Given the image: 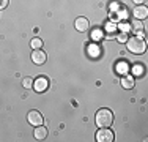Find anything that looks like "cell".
Returning a JSON list of instances; mask_svg holds the SVG:
<instances>
[{"instance_id":"obj_1","label":"cell","mask_w":148,"mask_h":142,"mask_svg":"<svg viewBox=\"0 0 148 142\" xmlns=\"http://www.w3.org/2000/svg\"><path fill=\"white\" fill-rule=\"evenodd\" d=\"M114 123V114L109 109H99L96 112V125L99 128H107V126H112Z\"/></svg>"},{"instance_id":"obj_2","label":"cell","mask_w":148,"mask_h":142,"mask_svg":"<svg viewBox=\"0 0 148 142\" xmlns=\"http://www.w3.org/2000/svg\"><path fill=\"white\" fill-rule=\"evenodd\" d=\"M145 48H147V44L142 37L136 35L132 38H128V51L129 52H132V54H143Z\"/></svg>"},{"instance_id":"obj_3","label":"cell","mask_w":148,"mask_h":142,"mask_svg":"<svg viewBox=\"0 0 148 142\" xmlns=\"http://www.w3.org/2000/svg\"><path fill=\"white\" fill-rule=\"evenodd\" d=\"M114 139H115V136L109 128H99V131L96 133V141L98 142H112Z\"/></svg>"},{"instance_id":"obj_4","label":"cell","mask_w":148,"mask_h":142,"mask_svg":"<svg viewBox=\"0 0 148 142\" xmlns=\"http://www.w3.org/2000/svg\"><path fill=\"white\" fill-rule=\"evenodd\" d=\"M32 60H33V63H36V65H43V63H46V60H47V55H46V52L41 51V49H35V51L32 52Z\"/></svg>"},{"instance_id":"obj_5","label":"cell","mask_w":148,"mask_h":142,"mask_svg":"<svg viewBox=\"0 0 148 142\" xmlns=\"http://www.w3.org/2000/svg\"><path fill=\"white\" fill-rule=\"evenodd\" d=\"M27 120H29V123H32L33 126L43 125V115L38 111H30L29 115H27Z\"/></svg>"},{"instance_id":"obj_6","label":"cell","mask_w":148,"mask_h":142,"mask_svg":"<svg viewBox=\"0 0 148 142\" xmlns=\"http://www.w3.org/2000/svg\"><path fill=\"white\" fill-rule=\"evenodd\" d=\"M74 27H76L77 32H87V30H88V27H90V22H88V19H87V17L80 16V17H77V19H76Z\"/></svg>"},{"instance_id":"obj_7","label":"cell","mask_w":148,"mask_h":142,"mask_svg":"<svg viewBox=\"0 0 148 142\" xmlns=\"http://www.w3.org/2000/svg\"><path fill=\"white\" fill-rule=\"evenodd\" d=\"M47 85H49L47 77H43V76H41V77H38V79L33 82V88H35L36 92H40V93H41V92H44L46 88H47Z\"/></svg>"},{"instance_id":"obj_8","label":"cell","mask_w":148,"mask_h":142,"mask_svg":"<svg viewBox=\"0 0 148 142\" xmlns=\"http://www.w3.org/2000/svg\"><path fill=\"white\" fill-rule=\"evenodd\" d=\"M132 13H134V17H136V19H145L148 16V10H147V6H143V5H137Z\"/></svg>"},{"instance_id":"obj_9","label":"cell","mask_w":148,"mask_h":142,"mask_svg":"<svg viewBox=\"0 0 148 142\" xmlns=\"http://www.w3.org/2000/svg\"><path fill=\"white\" fill-rule=\"evenodd\" d=\"M134 84H136V81H134V77L131 76V74H125V76L121 77V85H123V88H126V90L134 88Z\"/></svg>"},{"instance_id":"obj_10","label":"cell","mask_w":148,"mask_h":142,"mask_svg":"<svg viewBox=\"0 0 148 142\" xmlns=\"http://www.w3.org/2000/svg\"><path fill=\"white\" fill-rule=\"evenodd\" d=\"M46 137H47V128L43 126V125H38L36 130H35V139L44 141Z\"/></svg>"},{"instance_id":"obj_11","label":"cell","mask_w":148,"mask_h":142,"mask_svg":"<svg viewBox=\"0 0 148 142\" xmlns=\"http://www.w3.org/2000/svg\"><path fill=\"white\" fill-rule=\"evenodd\" d=\"M129 26H131V28H132L134 32H137V33H139V30H142V28H143L142 22H140V19H136V21H132V22L129 24Z\"/></svg>"},{"instance_id":"obj_12","label":"cell","mask_w":148,"mask_h":142,"mask_svg":"<svg viewBox=\"0 0 148 142\" xmlns=\"http://www.w3.org/2000/svg\"><path fill=\"white\" fill-rule=\"evenodd\" d=\"M132 71H134V74L136 76H143V73H145V68H143L142 65H136L132 68Z\"/></svg>"},{"instance_id":"obj_13","label":"cell","mask_w":148,"mask_h":142,"mask_svg":"<svg viewBox=\"0 0 148 142\" xmlns=\"http://www.w3.org/2000/svg\"><path fill=\"white\" fill-rule=\"evenodd\" d=\"M30 44H32V48H33V49H41V46H43V41H41L40 38H33Z\"/></svg>"},{"instance_id":"obj_14","label":"cell","mask_w":148,"mask_h":142,"mask_svg":"<svg viewBox=\"0 0 148 142\" xmlns=\"http://www.w3.org/2000/svg\"><path fill=\"white\" fill-rule=\"evenodd\" d=\"M115 30H117V26L112 22H107V27H106V32H107V35L110 37L112 33H115Z\"/></svg>"},{"instance_id":"obj_15","label":"cell","mask_w":148,"mask_h":142,"mask_svg":"<svg viewBox=\"0 0 148 142\" xmlns=\"http://www.w3.org/2000/svg\"><path fill=\"white\" fill-rule=\"evenodd\" d=\"M103 35H104V32H103V30H95L91 37H93V40H95V41H98V40H101V38H103Z\"/></svg>"},{"instance_id":"obj_16","label":"cell","mask_w":148,"mask_h":142,"mask_svg":"<svg viewBox=\"0 0 148 142\" xmlns=\"http://www.w3.org/2000/svg\"><path fill=\"white\" fill-rule=\"evenodd\" d=\"M117 70H118V73H125L126 74V71H128V65H126L125 62H120V65L117 66Z\"/></svg>"},{"instance_id":"obj_17","label":"cell","mask_w":148,"mask_h":142,"mask_svg":"<svg viewBox=\"0 0 148 142\" xmlns=\"http://www.w3.org/2000/svg\"><path fill=\"white\" fill-rule=\"evenodd\" d=\"M22 85L25 88H32V87H33V81H32L30 77H25V79L22 81Z\"/></svg>"},{"instance_id":"obj_18","label":"cell","mask_w":148,"mask_h":142,"mask_svg":"<svg viewBox=\"0 0 148 142\" xmlns=\"http://www.w3.org/2000/svg\"><path fill=\"white\" fill-rule=\"evenodd\" d=\"M117 40H118L120 43H126V41H128V35H126L125 32H123V33H120V35H118Z\"/></svg>"},{"instance_id":"obj_19","label":"cell","mask_w":148,"mask_h":142,"mask_svg":"<svg viewBox=\"0 0 148 142\" xmlns=\"http://www.w3.org/2000/svg\"><path fill=\"white\" fill-rule=\"evenodd\" d=\"M98 51H99V49H98L96 46H91V48H90V54L93 55V57H96V55H98Z\"/></svg>"},{"instance_id":"obj_20","label":"cell","mask_w":148,"mask_h":142,"mask_svg":"<svg viewBox=\"0 0 148 142\" xmlns=\"http://www.w3.org/2000/svg\"><path fill=\"white\" fill-rule=\"evenodd\" d=\"M8 6V0H0V10L6 8Z\"/></svg>"},{"instance_id":"obj_21","label":"cell","mask_w":148,"mask_h":142,"mask_svg":"<svg viewBox=\"0 0 148 142\" xmlns=\"http://www.w3.org/2000/svg\"><path fill=\"white\" fill-rule=\"evenodd\" d=\"M120 26H121V30H125V32L131 30V26H129V24H120Z\"/></svg>"},{"instance_id":"obj_22","label":"cell","mask_w":148,"mask_h":142,"mask_svg":"<svg viewBox=\"0 0 148 142\" xmlns=\"http://www.w3.org/2000/svg\"><path fill=\"white\" fill-rule=\"evenodd\" d=\"M134 3H136V5H142L143 2H145V0H132Z\"/></svg>"}]
</instances>
